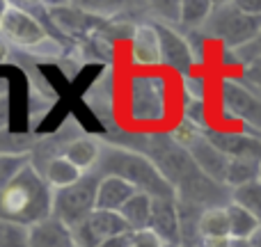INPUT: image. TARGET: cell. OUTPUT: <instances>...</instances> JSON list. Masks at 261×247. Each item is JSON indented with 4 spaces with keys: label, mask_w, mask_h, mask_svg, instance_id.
Wrapping results in <instances>:
<instances>
[{
    "label": "cell",
    "mask_w": 261,
    "mask_h": 247,
    "mask_svg": "<svg viewBox=\"0 0 261 247\" xmlns=\"http://www.w3.org/2000/svg\"><path fill=\"white\" fill-rule=\"evenodd\" d=\"M181 247H204L202 243H181Z\"/></svg>",
    "instance_id": "cell-34"
},
{
    "label": "cell",
    "mask_w": 261,
    "mask_h": 247,
    "mask_svg": "<svg viewBox=\"0 0 261 247\" xmlns=\"http://www.w3.org/2000/svg\"><path fill=\"white\" fill-rule=\"evenodd\" d=\"M193 156V160L197 162V167L208 176V179L218 181V183L227 185V170H229V160L220 149H216L211 144V140L204 135V130L193 140V142L186 147Z\"/></svg>",
    "instance_id": "cell-10"
},
{
    "label": "cell",
    "mask_w": 261,
    "mask_h": 247,
    "mask_svg": "<svg viewBox=\"0 0 261 247\" xmlns=\"http://www.w3.org/2000/svg\"><path fill=\"white\" fill-rule=\"evenodd\" d=\"M222 108L236 119H243L248 124H254L261 128V101L245 85L236 80H222L220 85Z\"/></svg>",
    "instance_id": "cell-7"
},
{
    "label": "cell",
    "mask_w": 261,
    "mask_h": 247,
    "mask_svg": "<svg viewBox=\"0 0 261 247\" xmlns=\"http://www.w3.org/2000/svg\"><path fill=\"white\" fill-rule=\"evenodd\" d=\"M149 231H153V234H156L163 243L181 245L179 199H153Z\"/></svg>",
    "instance_id": "cell-12"
},
{
    "label": "cell",
    "mask_w": 261,
    "mask_h": 247,
    "mask_svg": "<svg viewBox=\"0 0 261 247\" xmlns=\"http://www.w3.org/2000/svg\"><path fill=\"white\" fill-rule=\"evenodd\" d=\"M261 176V160L252 158H231L227 170V188L236 190L241 185H248L252 181H259Z\"/></svg>",
    "instance_id": "cell-20"
},
{
    "label": "cell",
    "mask_w": 261,
    "mask_h": 247,
    "mask_svg": "<svg viewBox=\"0 0 261 247\" xmlns=\"http://www.w3.org/2000/svg\"><path fill=\"white\" fill-rule=\"evenodd\" d=\"M208 37L222 41L227 50H241L250 46L261 32V16L243 12L236 3H216L211 18L202 28Z\"/></svg>",
    "instance_id": "cell-3"
},
{
    "label": "cell",
    "mask_w": 261,
    "mask_h": 247,
    "mask_svg": "<svg viewBox=\"0 0 261 247\" xmlns=\"http://www.w3.org/2000/svg\"><path fill=\"white\" fill-rule=\"evenodd\" d=\"M259 181H261V176H259Z\"/></svg>",
    "instance_id": "cell-36"
},
{
    "label": "cell",
    "mask_w": 261,
    "mask_h": 247,
    "mask_svg": "<svg viewBox=\"0 0 261 247\" xmlns=\"http://www.w3.org/2000/svg\"><path fill=\"white\" fill-rule=\"evenodd\" d=\"M213 9H216V3L211 0H184L181 3V25L188 30L204 28L211 18Z\"/></svg>",
    "instance_id": "cell-22"
},
{
    "label": "cell",
    "mask_w": 261,
    "mask_h": 247,
    "mask_svg": "<svg viewBox=\"0 0 261 247\" xmlns=\"http://www.w3.org/2000/svg\"><path fill=\"white\" fill-rule=\"evenodd\" d=\"M96 174L117 176L133 185L138 193H147L153 199H176V190L158 172V167L138 149L101 144V156L96 165Z\"/></svg>",
    "instance_id": "cell-2"
},
{
    "label": "cell",
    "mask_w": 261,
    "mask_h": 247,
    "mask_svg": "<svg viewBox=\"0 0 261 247\" xmlns=\"http://www.w3.org/2000/svg\"><path fill=\"white\" fill-rule=\"evenodd\" d=\"M0 32H3L9 41H14V44H18V46H37V44H41L46 37L39 21L32 18V14L23 12L21 7H14V5L7 7V14H5V18H3V30Z\"/></svg>",
    "instance_id": "cell-9"
},
{
    "label": "cell",
    "mask_w": 261,
    "mask_h": 247,
    "mask_svg": "<svg viewBox=\"0 0 261 247\" xmlns=\"http://www.w3.org/2000/svg\"><path fill=\"white\" fill-rule=\"evenodd\" d=\"M163 247H181V245H176V243H163Z\"/></svg>",
    "instance_id": "cell-35"
},
{
    "label": "cell",
    "mask_w": 261,
    "mask_h": 247,
    "mask_svg": "<svg viewBox=\"0 0 261 247\" xmlns=\"http://www.w3.org/2000/svg\"><path fill=\"white\" fill-rule=\"evenodd\" d=\"M128 225L115 211H99L96 208L83 225L73 227V238L78 247H101V243L113 236L128 234Z\"/></svg>",
    "instance_id": "cell-6"
},
{
    "label": "cell",
    "mask_w": 261,
    "mask_h": 247,
    "mask_svg": "<svg viewBox=\"0 0 261 247\" xmlns=\"http://www.w3.org/2000/svg\"><path fill=\"white\" fill-rule=\"evenodd\" d=\"M130 245H133V231L113 236V238H108V240H103V243H101V247H130Z\"/></svg>",
    "instance_id": "cell-29"
},
{
    "label": "cell",
    "mask_w": 261,
    "mask_h": 247,
    "mask_svg": "<svg viewBox=\"0 0 261 247\" xmlns=\"http://www.w3.org/2000/svg\"><path fill=\"white\" fill-rule=\"evenodd\" d=\"M55 190L48 185L35 162L23 167L7 188L0 190V217L23 227H35L37 222L53 215Z\"/></svg>",
    "instance_id": "cell-1"
},
{
    "label": "cell",
    "mask_w": 261,
    "mask_h": 247,
    "mask_svg": "<svg viewBox=\"0 0 261 247\" xmlns=\"http://www.w3.org/2000/svg\"><path fill=\"white\" fill-rule=\"evenodd\" d=\"M130 113L140 122H156L165 113V85L153 76H138L130 87Z\"/></svg>",
    "instance_id": "cell-5"
},
{
    "label": "cell",
    "mask_w": 261,
    "mask_h": 247,
    "mask_svg": "<svg viewBox=\"0 0 261 247\" xmlns=\"http://www.w3.org/2000/svg\"><path fill=\"white\" fill-rule=\"evenodd\" d=\"M250 247H261V229L250 238Z\"/></svg>",
    "instance_id": "cell-32"
},
{
    "label": "cell",
    "mask_w": 261,
    "mask_h": 247,
    "mask_svg": "<svg viewBox=\"0 0 261 247\" xmlns=\"http://www.w3.org/2000/svg\"><path fill=\"white\" fill-rule=\"evenodd\" d=\"M62 156L67 158L69 162H73L83 174H87V172H94L96 165H99L101 144L94 142V140H90V138L73 140V142H69L67 147L62 149Z\"/></svg>",
    "instance_id": "cell-17"
},
{
    "label": "cell",
    "mask_w": 261,
    "mask_h": 247,
    "mask_svg": "<svg viewBox=\"0 0 261 247\" xmlns=\"http://www.w3.org/2000/svg\"><path fill=\"white\" fill-rule=\"evenodd\" d=\"M30 156L28 153H7L0 151V190L7 188L14 181V176L23 170V167L30 165Z\"/></svg>",
    "instance_id": "cell-24"
},
{
    "label": "cell",
    "mask_w": 261,
    "mask_h": 247,
    "mask_svg": "<svg viewBox=\"0 0 261 247\" xmlns=\"http://www.w3.org/2000/svg\"><path fill=\"white\" fill-rule=\"evenodd\" d=\"M151 208H153L151 195L135 193L133 197L124 204L119 215L124 217V222L128 225L130 231H144V229H149V222H151Z\"/></svg>",
    "instance_id": "cell-18"
},
{
    "label": "cell",
    "mask_w": 261,
    "mask_h": 247,
    "mask_svg": "<svg viewBox=\"0 0 261 247\" xmlns=\"http://www.w3.org/2000/svg\"><path fill=\"white\" fill-rule=\"evenodd\" d=\"M39 172L44 174V179L48 181V185L53 190L69 188V185H73L83 176V172L78 170L73 162H69L62 153H60V156H55V158H50L44 167H39Z\"/></svg>",
    "instance_id": "cell-19"
},
{
    "label": "cell",
    "mask_w": 261,
    "mask_h": 247,
    "mask_svg": "<svg viewBox=\"0 0 261 247\" xmlns=\"http://www.w3.org/2000/svg\"><path fill=\"white\" fill-rule=\"evenodd\" d=\"M243 78H245V83H250V85L261 90V58L243 64Z\"/></svg>",
    "instance_id": "cell-27"
},
{
    "label": "cell",
    "mask_w": 261,
    "mask_h": 247,
    "mask_svg": "<svg viewBox=\"0 0 261 247\" xmlns=\"http://www.w3.org/2000/svg\"><path fill=\"white\" fill-rule=\"evenodd\" d=\"M0 247H30V229L0 217Z\"/></svg>",
    "instance_id": "cell-25"
},
{
    "label": "cell",
    "mask_w": 261,
    "mask_h": 247,
    "mask_svg": "<svg viewBox=\"0 0 261 247\" xmlns=\"http://www.w3.org/2000/svg\"><path fill=\"white\" fill-rule=\"evenodd\" d=\"M103 176L96 172H87L73 185L55 190L53 197V215L62 220L67 227H78L96 211V197Z\"/></svg>",
    "instance_id": "cell-4"
},
{
    "label": "cell",
    "mask_w": 261,
    "mask_h": 247,
    "mask_svg": "<svg viewBox=\"0 0 261 247\" xmlns=\"http://www.w3.org/2000/svg\"><path fill=\"white\" fill-rule=\"evenodd\" d=\"M130 60L138 67H156L161 64V41H158L156 28L140 25L130 41Z\"/></svg>",
    "instance_id": "cell-14"
},
{
    "label": "cell",
    "mask_w": 261,
    "mask_h": 247,
    "mask_svg": "<svg viewBox=\"0 0 261 247\" xmlns=\"http://www.w3.org/2000/svg\"><path fill=\"white\" fill-rule=\"evenodd\" d=\"M130 247H163V240L153 231H133V245Z\"/></svg>",
    "instance_id": "cell-26"
},
{
    "label": "cell",
    "mask_w": 261,
    "mask_h": 247,
    "mask_svg": "<svg viewBox=\"0 0 261 247\" xmlns=\"http://www.w3.org/2000/svg\"><path fill=\"white\" fill-rule=\"evenodd\" d=\"M243 12L252 14V16H261V0H234Z\"/></svg>",
    "instance_id": "cell-30"
},
{
    "label": "cell",
    "mask_w": 261,
    "mask_h": 247,
    "mask_svg": "<svg viewBox=\"0 0 261 247\" xmlns=\"http://www.w3.org/2000/svg\"><path fill=\"white\" fill-rule=\"evenodd\" d=\"M211 144L220 149L227 158H252L261 160V138L248 133H231V130H204Z\"/></svg>",
    "instance_id": "cell-11"
},
{
    "label": "cell",
    "mask_w": 261,
    "mask_h": 247,
    "mask_svg": "<svg viewBox=\"0 0 261 247\" xmlns=\"http://www.w3.org/2000/svg\"><path fill=\"white\" fill-rule=\"evenodd\" d=\"M236 58H239V62H243V64H248V62H252V60L261 58V32H259V37L250 46L236 50Z\"/></svg>",
    "instance_id": "cell-28"
},
{
    "label": "cell",
    "mask_w": 261,
    "mask_h": 247,
    "mask_svg": "<svg viewBox=\"0 0 261 247\" xmlns=\"http://www.w3.org/2000/svg\"><path fill=\"white\" fill-rule=\"evenodd\" d=\"M227 213H229V231H231V238H239V240H250L254 234L261 229L259 220L252 215L250 211H245L243 206L239 204H227Z\"/></svg>",
    "instance_id": "cell-21"
},
{
    "label": "cell",
    "mask_w": 261,
    "mask_h": 247,
    "mask_svg": "<svg viewBox=\"0 0 261 247\" xmlns=\"http://www.w3.org/2000/svg\"><path fill=\"white\" fill-rule=\"evenodd\" d=\"M7 7H9V5L0 0V30H3V18H5V14H7Z\"/></svg>",
    "instance_id": "cell-33"
},
{
    "label": "cell",
    "mask_w": 261,
    "mask_h": 247,
    "mask_svg": "<svg viewBox=\"0 0 261 247\" xmlns=\"http://www.w3.org/2000/svg\"><path fill=\"white\" fill-rule=\"evenodd\" d=\"M231 202L250 211L261 225V181H252L248 185L231 190Z\"/></svg>",
    "instance_id": "cell-23"
},
{
    "label": "cell",
    "mask_w": 261,
    "mask_h": 247,
    "mask_svg": "<svg viewBox=\"0 0 261 247\" xmlns=\"http://www.w3.org/2000/svg\"><path fill=\"white\" fill-rule=\"evenodd\" d=\"M30 247H78L73 229L55 215L30 227Z\"/></svg>",
    "instance_id": "cell-13"
},
{
    "label": "cell",
    "mask_w": 261,
    "mask_h": 247,
    "mask_svg": "<svg viewBox=\"0 0 261 247\" xmlns=\"http://www.w3.org/2000/svg\"><path fill=\"white\" fill-rule=\"evenodd\" d=\"M153 28H156L158 41H161L163 64L174 69V71H179V73H188L195 64V55H193L190 44L179 35V32H174L170 25H165V23H153Z\"/></svg>",
    "instance_id": "cell-8"
},
{
    "label": "cell",
    "mask_w": 261,
    "mask_h": 247,
    "mask_svg": "<svg viewBox=\"0 0 261 247\" xmlns=\"http://www.w3.org/2000/svg\"><path fill=\"white\" fill-rule=\"evenodd\" d=\"M138 190L124 179L117 176H103L99 185V197H96V208L99 211H115L119 213L124 208V204L128 202Z\"/></svg>",
    "instance_id": "cell-15"
},
{
    "label": "cell",
    "mask_w": 261,
    "mask_h": 247,
    "mask_svg": "<svg viewBox=\"0 0 261 247\" xmlns=\"http://www.w3.org/2000/svg\"><path fill=\"white\" fill-rule=\"evenodd\" d=\"M204 247H250V240L225 238V240H216V243H204Z\"/></svg>",
    "instance_id": "cell-31"
},
{
    "label": "cell",
    "mask_w": 261,
    "mask_h": 247,
    "mask_svg": "<svg viewBox=\"0 0 261 247\" xmlns=\"http://www.w3.org/2000/svg\"><path fill=\"white\" fill-rule=\"evenodd\" d=\"M197 229H199V238H202V243H216V240L231 238L227 206H216V208H206V211H202Z\"/></svg>",
    "instance_id": "cell-16"
}]
</instances>
